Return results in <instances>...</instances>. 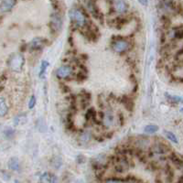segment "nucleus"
Segmentation results:
<instances>
[{
  "mask_svg": "<svg viewBox=\"0 0 183 183\" xmlns=\"http://www.w3.org/2000/svg\"><path fill=\"white\" fill-rule=\"evenodd\" d=\"M161 23H162V25H163L165 27H168L169 25L170 24V20H169V18L168 17L163 16V17H161Z\"/></svg>",
  "mask_w": 183,
  "mask_h": 183,
  "instance_id": "obj_25",
  "label": "nucleus"
},
{
  "mask_svg": "<svg viewBox=\"0 0 183 183\" xmlns=\"http://www.w3.org/2000/svg\"><path fill=\"white\" fill-rule=\"evenodd\" d=\"M103 122H104V125L106 127H109L113 123H114V114L113 113L110 111L106 112L104 114V117H103Z\"/></svg>",
  "mask_w": 183,
  "mask_h": 183,
  "instance_id": "obj_12",
  "label": "nucleus"
},
{
  "mask_svg": "<svg viewBox=\"0 0 183 183\" xmlns=\"http://www.w3.org/2000/svg\"><path fill=\"white\" fill-rule=\"evenodd\" d=\"M69 18L71 19V21L76 25V27H83L87 25V18L85 16V14H83L80 9L78 8H71L69 10Z\"/></svg>",
  "mask_w": 183,
  "mask_h": 183,
  "instance_id": "obj_2",
  "label": "nucleus"
},
{
  "mask_svg": "<svg viewBox=\"0 0 183 183\" xmlns=\"http://www.w3.org/2000/svg\"><path fill=\"white\" fill-rule=\"evenodd\" d=\"M85 117H86V119L87 120H90L91 118H95V111L93 109V108H90L88 111H87V113H86V114H85Z\"/></svg>",
  "mask_w": 183,
  "mask_h": 183,
  "instance_id": "obj_21",
  "label": "nucleus"
},
{
  "mask_svg": "<svg viewBox=\"0 0 183 183\" xmlns=\"http://www.w3.org/2000/svg\"><path fill=\"white\" fill-rule=\"evenodd\" d=\"M8 111V107L7 102L5 101L4 97H1L0 98V114L3 117L5 114H7Z\"/></svg>",
  "mask_w": 183,
  "mask_h": 183,
  "instance_id": "obj_16",
  "label": "nucleus"
},
{
  "mask_svg": "<svg viewBox=\"0 0 183 183\" xmlns=\"http://www.w3.org/2000/svg\"><path fill=\"white\" fill-rule=\"evenodd\" d=\"M174 36L177 39H183V28H177L174 32Z\"/></svg>",
  "mask_w": 183,
  "mask_h": 183,
  "instance_id": "obj_23",
  "label": "nucleus"
},
{
  "mask_svg": "<svg viewBox=\"0 0 183 183\" xmlns=\"http://www.w3.org/2000/svg\"><path fill=\"white\" fill-rule=\"evenodd\" d=\"M4 133H5V135H6V136H7V137L11 138V137H12V136L15 135V130H13L12 128L8 127V128H7V129L4 131Z\"/></svg>",
  "mask_w": 183,
  "mask_h": 183,
  "instance_id": "obj_24",
  "label": "nucleus"
},
{
  "mask_svg": "<svg viewBox=\"0 0 183 183\" xmlns=\"http://www.w3.org/2000/svg\"><path fill=\"white\" fill-rule=\"evenodd\" d=\"M72 73V68L69 65H63L56 70V76L59 79H67Z\"/></svg>",
  "mask_w": 183,
  "mask_h": 183,
  "instance_id": "obj_5",
  "label": "nucleus"
},
{
  "mask_svg": "<svg viewBox=\"0 0 183 183\" xmlns=\"http://www.w3.org/2000/svg\"><path fill=\"white\" fill-rule=\"evenodd\" d=\"M180 112H183V108H182V109L180 110Z\"/></svg>",
  "mask_w": 183,
  "mask_h": 183,
  "instance_id": "obj_31",
  "label": "nucleus"
},
{
  "mask_svg": "<svg viewBox=\"0 0 183 183\" xmlns=\"http://www.w3.org/2000/svg\"><path fill=\"white\" fill-rule=\"evenodd\" d=\"M16 4L17 1H14V0H2L0 2V11H1V14L9 12Z\"/></svg>",
  "mask_w": 183,
  "mask_h": 183,
  "instance_id": "obj_9",
  "label": "nucleus"
},
{
  "mask_svg": "<svg viewBox=\"0 0 183 183\" xmlns=\"http://www.w3.org/2000/svg\"><path fill=\"white\" fill-rule=\"evenodd\" d=\"M114 168L117 172L123 173L128 169L129 165L126 159H117L116 160H114Z\"/></svg>",
  "mask_w": 183,
  "mask_h": 183,
  "instance_id": "obj_8",
  "label": "nucleus"
},
{
  "mask_svg": "<svg viewBox=\"0 0 183 183\" xmlns=\"http://www.w3.org/2000/svg\"><path fill=\"white\" fill-rule=\"evenodd\" d=\"M36 102H37V99H36V97L33 95V96H31V98L29 99V102H28V108L29 109H33L34 107H35V105H36Z\"/></svg>",
  "mask_w": 183,
  "mask_h": 183,
  "instance_id": "obj_22",
  "label": "nucleus"
},
{
  "mask_svg": "<svg viewBox=\"0 0 183 183\" xmlns=\"http://www.w3.org/2000/svg\"><path fill=\"white\" fill-rule=\"evenodd\" d=\"M112 4L114 11L120 14L126 13L128 9V5L126 1H114L112 2Z\"/></svg>",
  "mask_w": 183,
  "mask_h": 183,
  "instance_id": "obj_11",
  "label": "nucleus"
},
{
  "mask_svg": "<svg viewBox=\"0 0 183 183\" xmlns=\"http://www.w3.org/2000/svg\"><path fill=\"white\" fill-rule=\"evenodd\" d=\"M123 104L127 110H132L134 104H133V102L131 101V99L129 97H127V96L123 97Z\"/></svg>",
  "mask_w": 183,
  "mask_h": 183,
  "instance_id": "obj_20",
  "label": "nucleus"
},
{
  "mask_svg": "<svg viewBox=\"0 0 183 183\" xmlns=\"http://www.w3.org/2000/svg\"><path fill=\"white\" fill-rule=\"evenodd\" d=\"M164 134H165L166 137H167L169 140H170L171 142H173V143H175V144H178V140L177 136H176L175 134H173L172 132L165 130V131H164Z\"/></svg>",
  "mask_w": 183,
  "mask_h": 183,
  "instance_id": "obj_19",
  "label": "nucleus"
},
{
  "mask_svg": "<svg viewBox=\"0 0 183 183\" xmlns=\"http://www.w3.org/2000/svg\"><path fill=\"white\" fill-rule=\"evenodd\" d=\"M7 63L11 71L19 72L25 63L24 56L21 53H13L9 56Z\"/></svg>",
  "mask_w": 183,
  "mask_h": 183,
  "instance_id": "obj_1",
  "label": "nucleus"
},
{
  "mask_svg": "<svg viewBox=\"0 0 183 183\" xmlns=\"http://www.w3.org/2000/svg\"><path fill=\"white\" fill-rule=\"evenodd\" d=\"M178 183H180V182H178Z\"/></svg>",
  "mask_w": 183,
  "mask_h": 183,
  "instance_id": "obj_32",
  "label": "nucleus"
},
{
  "mask_svg": "<svg viewBox=\"0 0 183 183\" xmlns=\"http://www.w3.org/2000/svg\"><path fill=\"white\" fill-rule=\"evenodd\" d=\"M91 138H92V134H91L90 131H84V132H82L81 134L80 137H79L80 142L82 144H87V143H89V141L91 140Z\"/></svg>",
  "mask_w": 183,
  "mask_h": 183,
  "instance_id": "obj_15",
  "label": "nucleus"
},
{
  "mask_svg": "<svg viewBox=\"0 0 183 183\" xmlns=\"http://www.w3.org/2000/svg\"><path fill=\"white\" fill-rule=\"evenodd\" d=\"M8 168L14 171H18L20 169V164L18 158H11L8 161Z\"/></svg>",
  "mask_w": 183,
  "mask_h": 183,
  "instance_id": "obj_13",
  "label": "nucleus"
},
{
  "mask_svg": "<svg viewBox=\"0 0 183 183\" xmlns=\"http://www.w3.org/2000/svg\"><path fill=\"white\" fill-rule=\"evenodd\" d=\"M85 4H86V8H88V10L91 12V14L93 15L95 18L103 19V15H102V13H101V11H100V9L97 7L95 2L87 1V2H85Z\"/></svg>",
  "mask_w": 183,
  "mask_h": 183,
  "instance_id": "obj_6",
  "label": "nucleus"
},
{
  "mask_svg": "<svg viewBox=\"0 0 183 183\" xmlns=\"http://www.w3.org/2000/svg\"><path fill=\"white\" fill-rule=\"evenodd\" d=\"M129 42L124 40H117L113 43V50L116 52H124L129 49Z\"/></svg>",
  "mask_w": 183,
  "mask_h": 183,
  "instance_id": "obj_7",
  "label": "nucleus"
},
{
  "mask_svg": "<svg viewBox=\"0 0 183 183\" xmlns=\"http://www.w3.org/2000/svg\"><path fill=\"white\" fill-rule=\"evenodd\" d=\"M144 131L146 134H154L157 131H159V127L156 125H148V126L145 127Z\"/></svg>",
  "mask_w": 183,
  "mask_h": 183,
  "instance_id": "obj_18",
  "label": "nucleus"
},
{
  "mask_svg": "<svg viewBox=\"0 0 183 183\" xmlns=\"http://www.w3.org/2000/svg\"><path fill=\"white\" fill-rule=\"evenodd\" d=\"M50 27L51 29V32L56 34L59 33L63 27V18L62 15L59 14V11L54 12L50 16Z\"/></svg>",
  "mask_w": 183,
  "mask_h": 183,
  "instance_id": "obj_3",
  "label": "nucleus"
},
{
  "mask_svg": "<svg viewBox=\"0 0 183 183\" xmlns=\"http://www.w3.org/2000/svg\"><path fill=\"white\" fill-rule=\"evenodd\" d=\"M139 3H140V4H142V5H143L144 7H146V5L148 4V1H142V0H140V1H139Z\"/></svg>",
  "mask_w": 183,
  "mask_h": 183,
  "instance_id": "obj_28",
  "label": "nucleus"
},
{
  "mask_svg": "<svg viewBox=\"0 0 183 183\" xmlns=\"http://www.w3.org/2000/svg\"><path fill=\"white\" fill-rule=\"evenodd\" d=\"M181 54H183V48H181V49L179 50V51L178 52V54H177V55L178 56V55H181Z\"/></svg>",
  "mask_w": 183,
  "mask_h": 183,
  "instance_id": "obj_29",
  "label": "nucleus"
},
{
  "mask_svg": "<svg viewBox=\"0 0 183 183\" xmlns=\"http://www.w3.org/2000/svg\"><path fill=\"white\" fill-rule=\"evenodd\" d=\"M15 183H21V182H19L18 180H17V179H16V180H15Z\"/></svg>",
  "mask_w": 183,
  "mask_h": 183,
  "instance_id": "obj_30",
  "label": "nucleus"
},
{
  "mask_svg": "<svg viewBox=\"0 0 183 183\" xmlns=\"http://www.w3.org/2000/svg\"><path fill=\"white\" fill-rule=\"evenodd\" d=\"M85 79H86L85 72H79V73L77 74V80H78V81H84Z\"/></svg>",
  "mask_w": 183,
  "mask_h": 183,
  "instance_id": "obj_26",
  "label": "nucleus"
},
{
  "mask_svg": "<svg viewBox=\"0 0 183 183\" xmlns=\"http://www.w3.org/2000/svg\"><path fill=\"white\" fill-rule=\"evenodd\" d=\"M50 63L47 62V60H42L41 62V65H40V78H43L45 76V73H46V71H47V68L49 67Z\"/></svg>",
  "mask_w": 183,
  "mask_h": 183,
  "instance_id": "obj_17",
  "label": "nucleus"
},
{
  "mask_svg": "<svg viewBox=\"0 0 183 183\" xmlns=\"http://www.w3.org/2000/svg\"><path fill=\"white\" fill-rule=\"evenodd\" d=\"M165 97L168 100V102L171 103V104H179V103H183V98L178 95H172L169 94H165Z\"/></svg>",
  "mask_w": 183,
  "mask_h": 183,
  "instance_id": "obj_14",
  "label": "nucleus"
},
{
  "mask_svg": "<svg viewBox=\"0 0 183 183\" xmlns=\"http://www.w3.org/2000/svg\"><path fill=\"white\" fill-rule=\"evenodd\" d=\"M39 183H58V178L54 174L50 172H45L40 177Z\"/></svg>",
  "mask_w": 183,
  "mask_h": 183,
  "instance_id": "obj_10",
  "label": "nucleus"
},
{
  "mask_svg": "<svg viewBox=\"0 0 183 183\" xmlns=\"http://www.w3.org/2000/svg\"><path fill=\"white\" fill-rule=\"evenodd\" d=\"M48 40L42 38H35L29 43V49L31 51H40L47 45Z\"/></svg>",
  "mask_w": 183,
  "mask_h": 183,
  "instance_id": "obj_4",
  "label": "nucleus"
},
{
  "mask_svg": "<svg viewBox=\"0 0 183 183\" xmlns=\"http://www.w3.org/2000/svg\"><path fill=\"white\" fill-rule=\"evenodd\" d=\"M104 183H121L118 179H108V180H106Z\"/></svg>",
  "mask_w": 183,
  "mask_h": 183,
  "instance_id": "obj_27",
  "label": "nucleus"
}]
</instances>
